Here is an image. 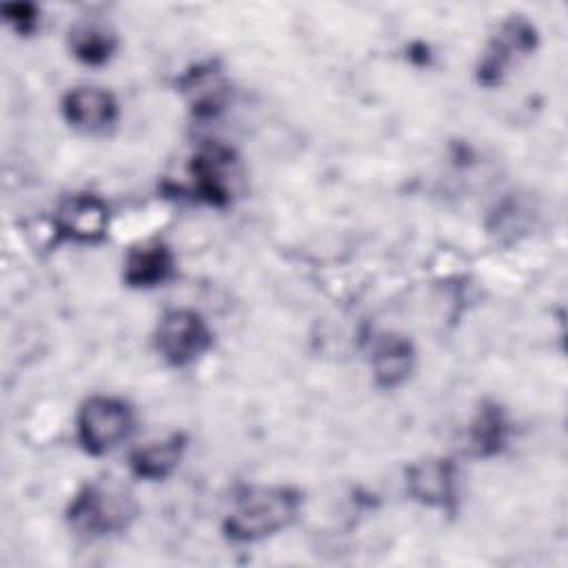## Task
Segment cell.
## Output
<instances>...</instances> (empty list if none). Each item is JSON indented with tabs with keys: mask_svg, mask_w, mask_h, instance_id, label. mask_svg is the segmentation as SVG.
Masks as SVG:
<instances>
[{
	"mask_svg": "<svg viewBox=\"0 0 568 568\" xmlns=\"http://www.w3.org/2000/svg\"><path fill=\"white\" fill-rule=\"evenodd\" d=\"M408 493L422 504L446 508L455 499V470L448 459H426L408 468Z\"/></svg>",
	"mask_w": 568,
	"mask_h": 568,
	"instance_id": "7",
	"label": "cell"
},
{
	"mask_svg": "<svg viewBox=\"0 0 568 568\" xmlns=\"http://www.w3.org/2000/svg\"><path fill=\"white\" fill-rule=\"evenodd\" d=\"M2 11H4L7 20L13 22L16 29L22 31V33H27V31H31L36 27L38 11L31 4H11V7H4Z\"/></svg>",
	"mask_w": 568,
	"mask_h": 568,
	"instance_id": "16",
	"label": "cell"
},
{
	"mask_svg": "<svg viewBox=\"0 0 568 568\" xmlns=\"http://www.w3.org/2000/svg\"><path fill=\"white\" fill-rule=\"evenodd\" d=\"M300 508V495L284 486H260L237 497L226 517V535L237 541H255L286 528Z\"/></svg>",
	"mask_w": 568,
	"mask_h": 568,
	"instance_id": "1",
	"label": "cell"
},
{
	"mask_svg": "<svg viewBox=\"0 0 568 568\" xmlns=\"http://www.w3.org/2000/svg\"><path fill=\"white\" fill-rule=\"evenodd\" d=\"M532 42H535V31L530 24H526L521 20L508 22L481 60V67H479L481 82H486V84L499 82L504 69L513 62V58L517 53L532 49Z\"/></svg>",
	"mask_w": 568,
	"mask_h": 568,
	"instance_id": "9",
	"label": "cell"
},
{
	"mask_svg": "<svg viewBox=\"0 0 568 568\" xmlns=\"http://www.w3.org/2000/svg\"><path fill=\"white\" fill-rule=\"evenodd\" d=\"M182 448H184V439L180 435H171L162 442H153L144 448H138L131 455V468L138 477L162 479L180 464Z\"/></svg>",
	"mask_w": 568,
	"mask_h": 568,
	"instance_id": "12",
	"label": "cell"
},
{
	"mask_svg": "<svg viewBox=\"0 0 568 568\" xmlns=\"http://www.w3.org/2000/svg\"><path fill=\"white\" fill-rule=\"evenodd\" d=\"M233 155L222 146H209L193 158L191 173L193 184L200 197L211 204L229 202L231 175H233Z\"/></svg>",
	"mask_w": 568,
	"mask_h": 568,
	"instance_id": "6",
	"label": "cell"
},
{
	"mask_svg": "<svg viewBox=\"0 0 568 568\" xmlns=\"http://www.w3.org/2000/svg\"><path fill=\"white\" fill-rule=\"evenodd\" d=\"M131 424V410L124 402L113 397H93L82 406L78 417L80 442L89 453L102 455L129 435Z\"/></svg>",
	"mask_w": 568,
	"mask_h": 568,
	"instance_id": "3",
	"label": "cell"
},
{
	"mask_svg": "<svg viewBox=\"0 0 568 568\" xmlns=\"http://www.w3.org/2000/svg\"><path fill=\"white\" fill-rule=\"evenodd\" d=\"M184 89L189 91L195 111L213 113V109H217L222 104L226 87H224L220 73L215 69L206 67V69H195V73H191L186 78Z\"/></svg>",
	"mask_w": 568,
	"mask_h": 568,
	"instance_id": "14",
	"label": "cell"
},
{
	"mask_svg": "<svg viewBox=\"0 0 568 568\" xmlns=\"http://www.w3.org/2000/svg\"><path fill=\"white\" fill-rule=\"evenodd\" d=\"M211 346V331L195 311H171L158 326V348L175 366L197 359Z\"/></svg>",
	"mask_w": 568,
	"mask_h": 568,
	"instance_id": "4",
	"label": "cell"
},
{
	"mask_svg": "<svg viewBox=\"0 0 568 568\" xmlns=\"http://www.w3.org/2000/svg\"><path fill=\"white\" fill-rule=\"evenodd\" d=\"M173 255L166 246L153 244L138 248L129 255L124 264V280L131 286H155L171 275Z\"/></svg>",
	"mask_w": 568,
	"mask_h": 568,
	"instance_id": "11",
	"label": "cell"
},
{
	"mask_svg": "<svg viewBox=\"0 0 568 568\" xmlns=\"http://www.w3.org/2000/svg\"><path fill=\"white\" fill-rule=\"evenodd\" d=\"M113 47H115L113 36L95 24H82L71 33V49L87 64L106 62Z\"/></svg>",
	"mask_w": 568,
	"mask_h": 568,
	"instance_id": "13",
	"label": "cell"
},
{
	"mask_svg": "<svg viewBox=\"0 0 568 568\" xmlns=\"http://www.w3.org/2000/svg\"><path fill=\"white\" fill-rule=\"evenodd\" d=\"M62 111L73 126L82 131H102L115 120L118 104L109 91L95 87H80L67 93Z\"/></svg>",
	"mask_w": 568,
	"mask_h": 568,
	"instance_id": "8",
	"label": "cell"
},
{
	"mask_svg": "<svg viewBox=\"0 0 568 568\" xmlns=\"http://www.w3.org/2000/svg\"><path fill=\"white\" fill-rule=\"evenodd\" d=\"M135 517L133 495L113 479H100L84 486L71 501V524L89 535H111L129 526Z\"/></svg>",
	"mask_w": 568,
	"mask_h": 568,
	"instance_id": "2",
	"label": "cell"
},
{
	"mask_svg": "<svg viewBox=\"0 0 568 568\" xmlns=\"http://www.w3.org/2000/svg\"><path fill=\"white\" fill-rule=\"evenodd\" d=\"M373 368L382 386H397L413 368V348L397 335L379 337L373 348Z\"/></svg>",
	"mask_w": 568,
	"mask_h": 568,
	"instance_id": "10",
	"label": "cell"
},
{
	"mask_svg": "<svg viewBox=\"0 0 568 568\" xmlns=\"http://www.w3.org/2000/svg\"><path fill=\"white\" fill-rule=\"evenodd\" d=\"M109 224L106 204L95 195H71L55 213V229L75 242H98Z\"/></svg>",
	"mask_w": 568,
	"mask_h": 568,
	"instance_id": "5",
	"label": "cell"
},
{
	"mask_svg": "<svg viewBox=\"0 0 568 568\" xmlns=\"http://www.w3.org/2000/svg\"><path fill=\"white\" fill-rule=\"evenodd\" d=\"M504 419H501V413L497 408H486L481 410V415L477 417L475 426H473V446H475V453H481V455H488L493 450H497L504 442Z\"/></svg>",
	"mask_w": 568,
	"mask_h": 568,
	"instance_id": "15",
	"label": "cell"
}]
</instances>
